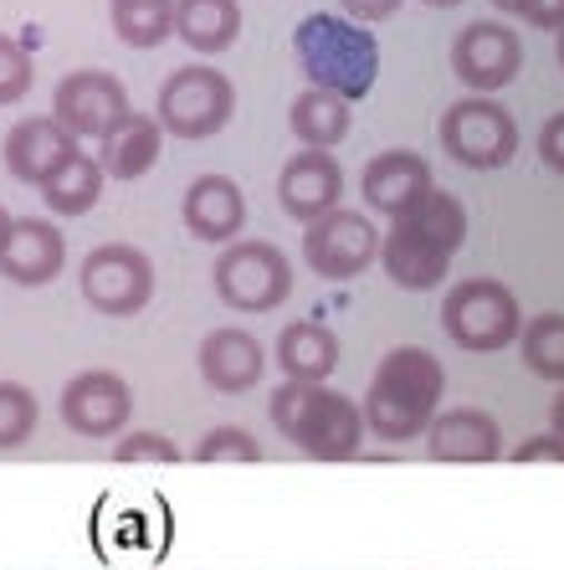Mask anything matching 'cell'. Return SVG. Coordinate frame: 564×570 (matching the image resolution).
Instances as JSON below:
<instances>
[{"instance_id":"obj_10","label":"cell","mask_w":564,"mask_h":570,"mask_svg":"<svg viewBox=\"0 0 564 570\" xmlns=\"http://www.w3.org/2000/svg\"><path fill=\"white\" fill-rule=\"evenodd\" d=\"M380 242L385 237L375 232L369 216L344 212L339 206V212L318 216L314 226H303V263L328 283H349L380 257Z\"/></svg>"},{"instance_id":"obj_39","label":"cell","mask_w":564,"mask_h":570,"mask_svg":"<svg viewBox=\"0 0 564 570\" xmlns=\"http://www.w3.org/2000/svg\"><path fill=\"white\" fill-rule=\"evenodd\" d=\"M432 11H452V6H462V0H426Z\"/></svg>"},{"instance_id":"obj_5","label":"cell","mask_w":564,"mask_h":570,"mask_svg":"<svg viewBox=\"0 0 564 570\" xmlns=\"http://www.w3.org/2000/svg\"><path fill=\"white\" fill-rule=\"evenodd\" d=\"M524 308H518V293L498 278H467L452 283L442 298V330L446 340L467 355H498V350L518 345L524 334Z\"/></svg>"},{"instance_id":"obj_22","label":"cell","mask_w":564,"mask_h":570,"mask_svg":"<svg viewBox=\"0 0 564 570\" xmlns=\"http://www.w3.org/2000/svg\"><path fill=\"white\" fill-rule=\"evenodd\" d=\"M277 371L288 381H314L328 385V375L339 371V334L318 324V318H298L288 330L277 334Z\"/></svg>"},{"instance_id":"obj_9","label":"cell","mask_w":564,"mask_h":570,"mask_svg":"<svg viewBox=\"0 0 564 570\" xmlns=\"http://www.w3.org/2000/svg\"><path fill=\"white\" fill-rule=\"evenodd\" d=\"M78 288L88 298V308H98V314L133 318L145 314L149 298H155V263L129 242H108V247H92L82 257Z\"/></svg>"},{"instance_id":"obj_38","label":"cell","mask_w":564,"mask_h":570,"mask_svg":"<svg viewBox=\"0 0 564 570\" xmlns=\"http://www.w3.org/2000/svg\"><path fill=\"white\" fill-rule=\"evenodd\" d=\"M493 6H498V11H508V16H518V6H524V0H493Z\"/></svg>"},{"instance_id":"obj_32","label":"cell","mask_w":564,"mask_h":570,"mask_svg":"<svg viewBox=\"0 0 564 570\" xmlns=\"http://www.w3.org/2000/svg\"><path fill=\"white\" fill-rule=\"evenodd\" d=\"M538 159H544L554 175H564V108L554 119H544V129H538Z\"/></svg>"},{"instance_id":"obj_11","label":"cell","mask_w":564,"mask_h":570,"mask_svg":"<svg viewBox=\"0 0 564 570\" xmlns=\"http://www.w3.org/2000/svg\"><path fill=\"white\" fill-rule=\"evenodd\" d=\"M524 67V37L503 21H473L462 27L452 41V72H457L462 88L493 98L498 88H508Z\"/></svg>"},{"instance_id":"obj_8","label":"cell","mask_w":564,"mask_h":570,"mask_svg":"<svg viewBox=\"0 0 564 570\" xmlns=\"http://www.w3.org/2000/svg\"><path fill=\"white\" fill-rule=\"evenodd\" d=\"M442 149L462 170H503L518 155V124L498 98L467 94L442 114Z\"/></svg>"},{"instance_id":"obj_27","label":"cell","mask_w":564,"mask_h":570,"mask_svg":"<svg viewBox=\"0 0 564 570\" xmlns=\"http://www.w3.org/2000/svg\"><path fill=\"white\" fill-rule=\"evenodd\" d=\"M518 355L538 381L564 385V314H538L518 334Z\"/></svg>"},{"instance_id":"obj_19","label":"cell","mask_w":564,"mask_h":570,"mask_svg":"<svg viewBox=\"0 0 564 570\" xmlns=\"http://www.w3.org/2000/svg\"><path fill=\"white\" fill-rule=\"evenodd\" d=\"M6 170L21 180V186H47L67 159L78 155V139L62 129V124L47 114V119H21L6 134Z\"/></svg>"},{"instance_id":"obj_20","label":"cell","mask_w":564,"mask_h":570,"mask_svg":"<svg viewBox=\"0 0 564 570\" xmlns=\"http://www.w3.org/2000/svg\"><path fill=\"white\" fill-rule=\"evenodd\" d=\"M432 463H498L503 458V426L477 406H452L426 432Z\"/></svg>"},{"instance_id":"obj_40","label":"cell","mask_w":564,"mask_h":570,"mask_svg":"<svg viewBox=\"0 0 564 570\" xmlns=\"http://www.w3.org/2000/svg\"><path fill=\"white\" fill-rule=\"evenodd\" d=\"M554 47H560V67H564V31H560V37H554Z\"/></svg>"},{"instance_id":"obj_16","label":"cell","mask_w":564,"mask_h":570,"mask_svg":"<svg viewBox=\"0 0 564 570\" xmlns=\"http://www.w3.org/2000/svg\"><path fill=\"white\" fill-rule=\"evenodd\" d=\"M436 190L432 180V165L416 155V149H385V155H375L365 165V175H359V196L369 200V212L380 216H400L410 212L416 200H426Z\"/></svg>"},{"instance_id":"obj_14","label":"cell","mask_w":564,"mask_h":570,"mask_svg":"<svg viewBox=\"0 0 564 570\" xmlns=\"http://www.w3.org/2000/svg\"><path fill=\"white\" fill-rule=\"evenodd\" d=\"M277 200H283V212L303 226H314L318 216L339 212V200H344L339 159L328 155V149H298V155L283 165V175H277Z\"/></svg>"},{"instance_id":"obj_18","label":"cell","mask_w":564,"mask_h":570,"mask_svg":"<svg viewBox=\"0 0 564 570\" xmlns=\"http://www.w3.org/2000/svg\"><path fill=\"white\" fill-rule=\"evenodd\" d=\"M67 267V242L57 232V222L47 216H21L11 226V242H6V253H0V273L21 288H47V283L62 278Z\"/></svg>"},{"instance_id":"obj_25","label":"cell","mask_w":564,"mask_h":570,"mask_svg":"<svg viewBox=\"0 0 564 570\" xmlns=\"http://www.w3.org/2000/svg\"><path fill=\"white\" fill-rule=\"evenodd\" d=\"M103 165H98V155H72L62 165V170L41 186V200H47V212L52 216H88L92 206H98V196H103Z\"/></svg>"},{"instance_id":"obj_15","label":"cell","mask_w":564,"mask_h":570,"mask_svg":"<svg viewBox=\"0 0 564 570\" xmlns=\"http://www.w3.org/2000/svg\"><path fill=\"white\" fill-rule=\"evenodd\" d=\"M180 216L196 242L231 247V242H241V226H247V196H241V186L231 175H196L185 186Z\"/></svg>"},{"instance_id":"obj_1","label":"cell","mask_w":564,"mask_h":570,"mask_svg":"<svg viewBox=\"0 0 564 570\" xmlns=\"http://www.w3.org/2000/svg\"><path fill=\"white\" fill-rule=\"evenodd\" d=\"M462 242H467V206L452 190L436 186L426 200H416L410 212H400L390 222V232L380 242V267L395 288L426 293L436 283H446Z\"/></svg>"},{"instance_id":"obj_17","label":"cell","mask_w":564,"mask_h":570,"mask_svg":"<svg viewBox=\"0 0 564 570\" xmlns=\"http://www.w3.org/2000/svg\"><path fill=\"white\" fill-rule=\"evenodd\" d=\"M196 365H200V381H206L210 391H221V396H247L267 371V350L251 330H210L206 340H200Z\"/></svg>"},{"instance_id":"obj_23","label":"cell","mask_w":564,"mask_h":570,"mask_svg":"<svg viewBox=\"0 0 564 570\" xmlns=\"http://www.w3.org/2000/svg\"><path fill=\"white\" fill-rule=\"evenodd\" d=\"M175 37L190 52H231L241 37V0H175Z\"/></svg>"},{"instance_id":"obj_7","label":"cell","mask_w":564,"mask_h":570,"mask_svg":"<svg viewBox=\"0 0 564 570\" xmlns=\"http://www.w3.org/2000/svg\"><path fill=\"white\" fill-rule=\"evenodd\" d=\"M216 298L237 314H273L277 304H288L293 293V263L283 257L277 242L241 237L231 247H221L216 267H210Z\"/></svg>"},{"instance_id":"obj_34","label":"cell","mask_w":564,"mask_h":570,"mask_svg":"<svg viewBox=\"0 0 564 570\" xmlns=\"http://www.w3.org/2000/svg\"><path fill=\"white\" fill-rule=\"evenodd\" d=\"M339 6L349 21H359V27H380V21H390V16L406 6V0H339Z\"/></svg>"},{"instance_id":"obj_36","label":"cell","mask_w":564,"mask_h":570,"mask_svg":"<svg viewBox=\"0 0 564 570\" xmlns=\"http://www.w3.org/2000/svg\"><path fill=\"white\" fill-rule=\"evenodd\" d=\"M550 426H554V438H564V385H560V396H554V406H550Z\"/></svg>"},{"instance_id":"obj_21","label":"cell","mask_w":564,"mask_h":570,"mask_svg":"<svg viewBox=\"0 0 564 570\" xmlns=\"http://www.w3.org/2000/svg\"><path fill=\"white\" fill-rule=\"evenodd\" d=\"M159 145H165V129L149 114H123L113 129L98 139V165H103L108 180H139L159 165Z\"/></svg>"},{"instance_id":"obj_12","label":"cell","mask_w":564,"mask_h":570,"mask_svg":"<svg viewBox=\"0 0 564 570\" xmlns=\"http://www.w3.org/2000/svg\"><path fill=\"white\" fill-rule=\"evenodd\" d=\"M129 114V94L123 82L103 67H78L57 82L52 94V119L62 124L72 139H103L113 124Z\"/></svg>"},{"instance_id":"obj_13","label":"cell","mask_w":564,"mask_h":570,"mask_svg":"<svg viewBox=\"0 0 564 570\" xmlns=\"http://www.w3.org/2000/svg\"><path fill=\"white\" fill-rule=\"evenodd\" d=\"M67 432L78 438H119L123 426L133 416V396H129V381L113 371H78L72 381L62 385V401H57Z\"/></svg>"},{"instance_id":"obj_4","label":"cell","mask_w":564,"mask_h":570,"mask_svg":"<svg viewBox=\"0 0 564 570\" xmlns=\"http://www.w3.org/2000/svg\"><path fill=\"white\" fill-rule=\"evenodd\" d=\"M293 57H298L308 88H328L349 104L369 98V88L380 78V47L349 16H303L298 31H293Z\"/></svg>"},{"instance_id":"obj_26","label":"cell","mask_w":564,"mask_h":570,"mask_svg":"<svg viewBox=\"0 0 564 570\" xmlns=\"http://www.w3.org/2000/svg\"><path fill=\"white\" fill-rule=\"evenodd\" d=\"M108 21L113 37L129 47H149L175 37V0H108Z\"/></svg>"},{"instance_id":"obj_28","label":"cell","mask_w":564,"mask_h":570,"mask_svg":"<svg viewBox=\"0 0 564 570\" xmlns=\"http://www.w3.org/2000/svg\"><path fill=\"white\" fill-rule=\"evenodd\" d=\"M37 396H31V385L21 381H0V452L21 448V442L37 432Z\"/></svg>"},{"instance_id":"obj_31","label":"cell","mask_w":564,"mask_h":570,"mask_svg":"<svg viewBox=\"0 0 564 570\" xmlns=\"http://www.w3.org/2000/svg\"><path fill=\"white\" fill-rule=\"evenodd\" d=\"M113 463H123V468H133V463H165V468H175V463H185V452L175 448L165 432H123L119 448H113Z\"/></svg>"},{"instance_id":"obj_6","label":"cell","mask_w":564,"mask_h":570,"mask_svg":"<svg viewBox=\"0 0 564 570\" xmlns=\"http://www.w3.org/2000/svg\"><path fill=\"white\" fill-rule=\"evenodd\" d=\"M231 114H237V88H231L221 67L190 62L175 67L170 78L159 82L155 119L175 139H210V134H221L231 124Z\"/></svg>"},{"instance_id":"obj_33","label":"cell","mask_w":564,"mask_h":570,"mask_svg":"<svg viewBox=\"0 0 564 570\" xmlns=\"http://www.w3.org/2000/svg\"><path fill=\"white\" fill-rule=\"evenodd\" d=\"M513 463H564V438L544 432V438H528L513 448Z\"/></svg>"},{"instance_id":"obj_2","label":"cell","mask_w":564,"mask_h":570,"mask_svg":"<svg viewBox=\"0 0 564 570\" xmlns=\"http://www.w3.org/2000/svg\"><path fill=\"white\" fill-rule=\"evenodd\" d=\"M442 396H446L442 360L420 345H400L380 360V371H375L359 406H365L369 432L380 442H390V448H400V442H416L432 432V422L442 416L436 412Z\"/></svg>"},{"instance_id":"obj_30","label":"cell","mask_w":564,"mask_h":570,"mask_svg":"<svg viewBox=\"0 0 564 570\" xmlns=\"http://www.w3.org/2000/svg\"><path fill=\"white\" fill-rule=\"evenodd\" d=\"M31 82H37V72H31V52L16 37L0 31V108L21 104V98L31 94Z\"/></svg>"},{"instance_id":"obj_35","label":"cell","mask_w":564,"mask_h":570,"mask_svg":"<svg viewBox=\"0 0 564 570\" xmlns=\"http://www.w3.org/2000/svg\"><path fill=\"white\" fill-rule=\"evenodd\" d=\"M518 16H524L528 27H538V31H564V0H524Z\"/></svg>"},{"instance_id":"obj_24","label":"cell","mask_w":564,"mask_h":570,"mask_svg":"<svg viewBox=\"0 0 564 570\" xmlns=\"http://www.w3.org/2000/svg\"><path fill=\"white\" fill-rule=\"evenodd\" d=\"M288 129L298 134L303 149H334L339 139H349V98L328 88H303L288 108Z\"/></svg>"},{"instance_id":"obj_37","label":"cell","mask_w":564,"mask_h":570,"mask_svg":"<svg viewBox=\"0 0 564 570\" xmlns=\"http://www.w3.org/2000/svg\"><path fill=\"white\" fill-rule=\"evenodd\" d=\"M11 226H16V216L0 206V253H6V242H11Z\"/></svg>"},{"instance_id":"obj_3","label":"cell","mask_w":564,"mask_h":570,"mask_svg":"<svg viewBox=\"0 0 564 570\" xmlns=\"http://www.w3.org/2000/svg\"><path fill=\"white\" fill-rule=\"evenodd\" d=\"M267 416L314 463H355L365 442V406H355V396H344L334 385L283 381L273 391Z\"/></svg>"},{"instance_id":"obj_29","label":"cell","mask_w":564,"mask_h":570,"mask_svg":"<svg viewBox=\"0 0 564 570\" xmlns=\"http://www.w3.org/2000/svg\"><path fill=\"white\" fill-rule=\"evenodd\" d=\"M196 463L216 468V463H263V442L251 438L247 426H210L206 438L190 452Z\"/></svg>"}]
</instances>
